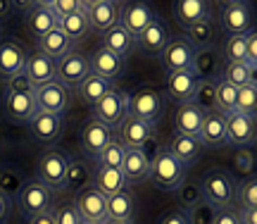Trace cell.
<instances>
[{
    "label": "cell",
    "instance_id": "f907efd6",
    "mask_svg": "<svg viewBox=\"0 0 257 224\" xmlns=\"http://www.w3.org/2000/svg\"><path fill=\"white\" fill-rule=\"evenodd\" d=\"M46 8L53 10V15H55L57 19H62V17L74 15L76 10L81 8V0H48Z\"/></svg>",
    "mask_w": 257,
    "mask_h": 224
},
{
    "label": "cell",
    "instance_id": "ee69618b",
    "mask_svg": "<svg viewBox=\"0 0 257 224\" xmlns=\"http://www.w3.org/2000/svg\"><path fill=\"white\" fill-rule=\"evenodd\" d=\"M121 162H124V146H121L117 139H112L110 143L100 150V155L95 158V165H98V167L121 169Z\"/></svg>",
    "mask_w": 257,
    "mask_h": 224
},
{
    "label": "cell",
    "instance_id": "7402d4cb",
    "mask_svg": "<svg viewBox=\"0 0 257 224\" xmlns=\"http://www.w3.org/2000/svg\"><path fill=\"white\" fill-rule=\"evenodd\" d=\"M24 62H27V50L17 38H5L0 41V76L12 79L24 72Z\"/></svg>",
    "mask_w": 257,
    "mask_h": 224
},
{
    "label": "cell",
    "instance_id": "ba28073f",
    "mask_svg": "<svg viewBox=\"0 0 257 224\" xmlns=\"http://www.w3.org/2000/svg\"><path fill=\"white\" fill-rule=\"evenodd\" d=\"M93 120L105 124L107 129L117 131L121 127V122L126 120V93L114 86L100 103L93 105Z\"/></svg>",
    "mask_w": 257,
    "mask_h": 224
},
{
    "label": "cell",
    "instance_id": "681fc988",
    "mask_svg": "<svg viewBox=\"0 0 257 224\" xmlns=\"http://www.w3.org/2000/svg\"><path fill=\"white\" fill-rule=\"evenodd\" d=\"M53 215H55V224H81V215H79V210L76 205L72 203H62V205H57L53 210Z\"/></svg>",
    "mask_w": 257,
    "mask_h": 224
},
{
    "label": "cell",
    "instance_id": "d590c367",
    "mask_svg": "<svg viewBox=\"0 0 257 224\" xmlns=\"http://www.w3.org/2000/svg\"><path fill=\"white\" fill-rule=\"evenodd\" d=\"M102 48H107L110 53L114 55H119L126 60V55H131L134 50H136V38L128 34L126 29H121L119 24L117 27H112L105 36H102Z\"/></svg>",
    "mask_w": 257,
    "mask_h": 224
},
{
    "label": "cell",
    "instance_id": "b9f144b4",
    "mask_svg": "<svg viewBox=\"0 0 257 224\" xmlns=\"http://www.w3.org/2000/svg\"><path fill=\"white\" fill-rule=\"evenodd\" d=\"M176 198H179V205L181 210H191L198 203H202V191H200V181L198 179H188L186 177L181 181V186L176 188Z\"/></svg>",
    "mask_w": 257,
    "mask_h": 224
},
{
    "label": "cell",
    "instance_id": "52a82bcc",
    "mask_svg": "<svg viewBox=\"0 0 257 224\" xmlns=\"http://www.w3.org/2000/svg\"><path fill=\"white\" fill-rule=\"evenodd\" d=\"M91 74V67H88V55L81 50H69L64 57H60L55 62V81L62 84L69 93L79 88L86 76Z\"/></svg>",
    "mask_w": 257,
    "mask_h": 224
},
{
    "label": "cell",
    "instance_id": "484cf974",
    "mask_svg": "<svg viewBox=\"0 0 257 224\" xmlns=\"http://www.w3.org/2000/svg\"><path fill=\"white\" fill-rule=\"evenodd\" d=\"M24 74L27 79L34 84V88L48 84V81H55V60L46 57L43 53H27V62H24Z\"/></svg>",
    "mask_w": 257,
    "mask_h": 224
},
{
    "label": "cell",
    "instance_id": "94428289",
    "mask_svg": "<svg viewBox=\"0 0 257 224\" xmlns=\"http://www.w3.org/2000/svg\"><path fill=\"white\" fill-rule=\"evenodd\" d=\"M81 224H95V222H86V219H83V222Z\"/></svg>",
    "mask_w": 257,
    "mask_h": 224
},
{
    "label": "cell",
    "instance_id": "74e56055",
    "mask_svg": "<svg viewBox=\"0 0 257 224\" xmlns=\"http://www.w3.org/2000/svg\"><path fill=\"white\" fill-rule=\"evenodd\" d=\"M219 81V79H217ZM217 81L214 79H202L198 81L195 91H193L191 103L202 112H212L217 110Z\"/></svg>",
    "mask_w": 257,
    "mask_h": 224
},
{
    "label": "cell",
    "instance_id": "4dcf8cb0",
    "mask_svg": "<svg viewBox=\"0 0 257 224\" xmlns=\"http://www.w3.org/2000/svg\"><path fill=\"white\" fill-rule=\"evenodd\" d=\"M202 117H205V112L198 110L193 103L176 105V112H174V134H184V136H193V139H198Z\"/></svg>",
    "mask_w": 257,
    "mask_h": 224
},
{
    "label": "cell",
    "instance_id": "d4e9b609",
    "mask_svg": "<svg viewBox=\"0 0 257 224\" xmlns=\"http://www.w3.org/2000/svg\"><path fill=\"white\" fill-rule=\"evenodd\" d=\"M167 41H169V29H167V24L162 19L155 17L136 36V48H141L148 55H160L162 48L167 46Z\"/></svg>",
    "mask_w": 257,
    "mask_h": 224
},
{
    "label": "cell",
    "instance_id": "f35d334b",
    "mask_svg": "<svg viewBox=\"0 0 257 224\" xmlns=\"http://www.w3.org/2000/svg\"><path fill=\"white\" fill-rule=\"evenodd\" d=\"M255 72L257 69L248 67L245 62H233V65H224L219 79L229 81V84L236 86V88H243V86H248V84H257Z\"/></svg>",
    "mask_w": 257,
    "mask_h": 224
},
{
    "label": "cell",
    "instance_id": "5b68a950",
    "mask_svg": "<svg viewBox=\"0 0 257 224\" xmlns=\"http://www.w3.org/2000/svg\"><path fill=\"white\" fill-rule=\"evenodd\" d=\"M219 22H221V31L226 36H245L250 31H255V10H252V3H243V0L221 3Z\"/></svg>",
    "mask_w": 257,
    "mask_h": 224
},
{
    "label": "cell",
    "instance_id": "4316f807",
    "mask_svg": "<svg viewBox=\"0 0 257 224\" xmlns=\"http://www.w3.org/2000/svg\"><path fill=\"white\" fill-rule=\"evenodd\" d=\"M62 124H64V120L60 115L36 112L34 120L29 122L27 127L38 143H55V141L60 139V134H62Z\"/></svg>",
    "mask_w": 257,
    "mask_h": 224
},
{
    "label": "cell",
    "instance_id": "c3c4849f",
    "mask_svg": "<svg viewBox=\"0 0 257 224\" xmlns=\"http://www.w3.org/2000/svg\"><path fill=\"white\" fill-rule=\"evenodd\" d=\"M233 165H236V172L240 177H252L255 172V150L252 148H238V153L233 155Z\"/></svg>",
    "mask_w": 257,
    "mask_h": 224
},
{
    "label": "cell",
    "instance_id": "83f0119b",
    "mask_svg": "<svg viewBox=\"0 0 257 224\" xmlns=\"http://www.w3.org/2000/svg\"><path fill=\"white\" fill-rule=\"evenodd\" d=\"M165 148L169 150L186 169L191 167V165H195V162L202 158V153H205V148L200 146V141L193 139V136H184V134H174Z\"/></svg>",
    "mask_w": 257,
    "mask_h": 224
},
{
    "label": "cell",
    "instance_id": "60d3db41",
    "mask_svg": "<svg viewBox=\"0 0 257 224\" xmlns=\"http://www.w3.org/2000/svg\"><path fill=\"white\" fill-rule=\"evenodd\" d=\"M184 36L191 41L195 50H200V48H210L212 41H214V27H212V19H202V22H198V24L188 27Z\"/></svg>",
    "mask_w": 257,
    "mask_h": 224
},
{
    "label": "cell",
    "instance_id": "8d00e7d4",
    "mask_svg": "<svg viewBox=\"0 0 257 224\" xmlns=\"http://www.w3.org/2000/svg\"><path fill=\"white\" fill-rule=\"evenodd\" d=\"M57 29H60V31H62V34L69 38L72 43L81 41V38L91 31V27H88V17H86L83 8H79L74 15H69V17L60 19V22H57Z\"/></svg>",
    "mask_w": 257,
    "mask_h": 224
},
{
    "label": "cell",
    "instance_id": "d6a6232c",
    "mask_svg": "<svg viewBox=\"0 0 257 224\" xmlns=\"http://www.w3.org/2000/svg\"><path fill=\"white\" fill-rule=\"evenodd\" d=\"M36 50L57 62V60H60V57H64L69 50H74V43L64 36L60 29H53V31H48L43 38H38V41H36Z\"/></svg>",
    "mask_w": 257,
    "mask_h": 224
},
{
    "label": "cell",
    "instance_id": "836d02e7",
    "mask_svg": "<svg viewBox=\"0 0 257 224\" xmlns=\"http://www.w3.org/2000/svg\"><path fill=\"white\" fill-rule=\"evenodd\" d=\"M93 186L98 188L105 198H110L114 193L124 191V188H128L124 177H121V169L98 167V165H95V172H93Z\"/></svg>",
    "mask_w": 257,
    "mask_h": 224
},
{
    "label": "cell",
    "instance_id": "816d5d0a",
    "mask_svg": "<svg viewBox=\"0 0 257 224\" xmlns=\"http://www.w3.org/2000/svg\"><path fill=\"white\" fill-rule=\"evenodd\" d=\"M157 224H191V222H188L186 210L174 207V210H169V212H165V215L160 217V222H157Z\"/></svg>",
    "mask_w": 257,
    "mask_h": 224
},
{
    "label": "cell",
    "instance_id": "f1b7e54d",
    "mask_svg": "<svg viewBox=\"0 0 257 224\" xmlns=\"http://www.w3.org/2000/svg\"><path fill=\"white\" fill-rule=\"evenodd\" d=\"M93 165L88 158H69L67 160V172H64V188L79 193L81 188L93 184Z\"/></svg>",
    "mask_w": 257,
    "mask_h": 224
},
{
    "label": "cell",
    "instance_id": "ab89813d",
    "mask_svg": "<svg viewBox=\"0 0 257 224\" xmlns=\"http://www.w3.org/2000/svg\"><path fill=\"white\" fill-rule=\"evenodd\" d=\"M233 207H238V210H257V179L255 177H245L236 184Z\"/></svg>",
    "mask_w": 257,
    "mask_h": 224
},
{
    "label": "cell",
    "instance_id": "db71d44e",
    "mask_svg": "<svg viewBox=\"0 0 257 224\" xmlns=\"http://www.w3.org/2000/svg\"><path fill=\"white\" fill-rule=\"evenodd\" d=\"M214 224H240L238 210H236V207L219 210V212H217V217H214Z\"/></svg>",
    "mask_w": 257,
    "mask_h": 224
},
{
    "label": "cell",
    "instance_id": "44dd1931",
    "mask_svg": "<svg viewBox=\"0 0 257 224\" xmlns=\"http://www.w3.org/2000/svg\"><path fill=\"white\" fill-rule=\"evenodd\" d=\"M155 17L157 12L148 3H126L119 12V27L126 29L128 34L136 38Z\"/></svg>",
    "mask_w": 257,
    "mask_h": 224
},
{
    "label": "cell",
    "instance_id": "7bdbcfd3",
    "mask_svg": "<svg viewBox=\"0 0 257 224\" xmlns=\"http://www.w3.org/2000/svg\"><path fill=\"white\" fill-rule=\"evenodd\" d=\"M245 36H248V34H245ZM245 36H226L224 46L219 48L224 65L245 62Z\"/></svg>",
    "mask_w": 257,
    "mask_h": 224
},
{
    "label": "cell",
    "instance_id": "7c38bea8",
    "mask_svg": "<svg viewBox=\"0 0 257 224\" xmlns=\"http://www.w3.org/2000/svg\"><path fill=\"white\" fill-rule=\"evenodd\" d=\"M34 98H36L38 112H48V115H60L69 110V100L72 93L57 81H48V84L34 88Z\"/></svg>",
    "mask_w": 257,
    "mask_h": 224
},
{
    "label": "cell",
    "instance_id": "680465c9",
    "mask_svg": "<svg viewBox=\"0 0 257 224\" xmlns=\"http://www.w3.org/2000/svg\"><path fill=\"white\" fill-rule=\"evenodd\" d=\"M15 10V3L12 0H0V19H5L8 15H12Z\"/></svg>",
    "mask_w": 257,
    "mask_h": 224
},
{
    "label": "cell",
    "instance_id": "30bf717a",
    "mask_svg": "<svg viewBox=\"0 0 257 224\" xmlns=\"http://www.w3.org/2000/svg\"><path fill=\"white\" fill-rule=\"evenodd\" d=\"M195 48L186 36H169L167 46L160 53V62L165 67L167 74L172 72H181V69H191Z\"/></svg>",
    "mask_w": 257,
    "mask_h": 224
},
{
    "label": "cell",
    "instance_id": "8fae6325",
    "mask_svg": "<svg viewBox=\"0 0 257 224\" xmlns=\"http://www.w3.org/2000/svg\"><path fill=\"white\" fill-rule=\"evenodd\" d=\"M3 110L12 124H24L34 120V115L38 112L34 91H5L3 93Z\"/></svg>",
    "mask_w": 257,
    "mask_h": 224
},
{
    "label": "cell",
    "instance_id": "8992f818",
    "mask_svg": "<svg viewBox=\"0 0 257 224\" xmlns=\"http://www.w3.org/2000/svg\"><path fill=\"white\" fill-rule=\"evenodd\" d=\"M67 160L69 155L60 148H46L36 160V177L41 184H46L50 191H62L64 188V172H67Z\"/></svg>",
    "mask_w": 257,
    "mask_h": 224
},
{
    "label": "cell",
    "instance_id": "f5cc1de1",
    "mask_svg": "<svg viewBox=\"0 0 257 224\" xmlns=\"http://www.w3.org/2000/svg\"><path fill=\"white\" fill-rule=\"evenodd\" d=\"M5 91H34V84H31L27 79V74L22 72V74L8 79V88H5Z\"/></svg>",
    "mask_w": 257,
    "mask_h": 224
},
{
    "label": "cell",
    "instance_id": "e0dca14e",
    "mask_svg": "<svg viewBox=\"0 0 257 224\" xmlns=\"http://www.w3.org/2000/svg\"><path fill=\"white\" fill-rule=\"evenodd\" d=\"M88 67H91V74H98L102 79H107V81H117L126 69V60L110 53L107 48L98 46L88 55Z\"/></svg>",
    "mask_w": 257,
    "mask_h": 224
},
{
    "label": "cell",
    "instance_id": "91938a15",
    "mask_svg": "<svg viewBox=\"0 0 257 224\" xmlns=\"http://www.w3.org/2000/svg\"><path fill=\"white\" fill-rule=\"evenodd\" d=\"M105 224H134V222H114V219H107Z\"/></svg>",
    "mask_w": 257,
    "mask_h": 224
},
{
    "label": "cell",
    "instance_id": "ac0fdd59",
    "mask_svg": "<svg viewBox=\"0 0 257 224\" xmlns=\"http://www.w3.org/2000/svg\"><path fill=\"white\" fill-rule=\"evenodd\" d=\"M198 76L193 74V69H181V72H172L167 74V86L162 98L165 100H172V103L181 105V103H191L193 91L198 86Z\"/></svg>",
    "mask_w": 257,
    "mask_h": 224
},
{
    "label": "cell",
    "instance_id": "ffe728a7",
    "mask_svg": "<svg viewBox=\"0 0 257 224\" xmlns=\"http://www.w3.org/2000/svg\"><path fill=\"white\" fill-rule=\"evenodd\" d=\"M198 141H200L202 148H221V146H226V115H221L217 110L205 112Z\"/></svg>",
    "mask_w": 257,
    "mask_h": 224
},
{
    "label": "cell",
    "instance_id": "277c9868",
    "mask_svg": "<svg viewBox=\"0 0 257 224\" xmlns=\"http://www.w3.org/2000/svg\"><path fill=\"white\" fill-rule=\"evenodd\" d=\"M17 207L27 219L53 212L55 210V191H50L38 179H29L27 184L17 191Z\"/></svg>",
    "mask_w": 257,
    "mask_h": 224
},
{
    "label": "cell",
    "instance_id": "603a6c76",
    "mask_svg": "<svg viewBox=\"0 0 257 224\" xmlns=\"http://www.w3.org/2000/svg\"><path fill=\"white\" fill-rule=\"evenodd\" d=\"M191 69L193 74L198 76V79H219L221 76V69H224V60H221V53L219 48H200V50H195V55H193V62H191Z\"/></svg>",
    "mask_w": 257,
    "mask_h": 224
},
{
    "label": "cell",
    "instance_id": "9c48e42d",
    "mask_svg": "<svg viewBox=\"0 0 257 224\" xmlns=\"http://www.w3.org/2000/svg\"><path fill=\"white\" fill-rule=\"evenodd\" d=\"M83 12L88 17V27L95 34H107L112 27L119 24V12H121V3L114 0H98V3H81Z\"/></svg>",
    "mask_w": 257,
    "mask_h": 224
},
{
    "label": "cell",
    "instance_id": "1f68e13d",
    "mask_svg": "<svg viewBox=\"0 0 257 224\" xmlns=\"http://www.w3.org/2000/svg\"><path fill=\"white\" fill-rule=\"evenodd\" d=\"M112 88H114V81H107V79H102V76H98V74H88L81 84H79L76 95H79L81 103H86V105H91L93 107L95 103H100Z\"/></svg>",
    "mask_w": 257,
    "mask_h": 224
},
{
    "label": "cell",
    "instance_id": "7a4b0ae2",
    "mask_svg": "<svg viewBox=\"0 0 257 224\" xmlns=\"http://www.w3.org/2000/svg\"><path fill=\"white\" fill-rule=\"evenodd\" d=\"M188 177V169L169 153L167 148H160L155 155H150V181L160 191H176L181 186V181Z\"/></svg>",
    "mask_w": 257,
    "mask_h": 224
},
{
    "label": "cell",
    "instance_id": "d6986e66",
    "mask_svg": "<svg viewBox=\"0 0 257 224\" xmlns=\"http://www.w3.org/2000/svg\"><path fill=\"white\" fill-rule=\"evenodd\" d=\"M121 177L126 181V186H136V184L148 181V177H150V155H148V150L124 148Z\"/></svg>",
    "mask_w": 257,
    "mask_h": 224
},
{
    "label": "cell",
    "instance_id": "f546056e",
    "mask_svg": "<svg viewBox=\"0 0 257 224\" xmlns=\"http://www.w3.org/2000/svg\"><path fill=\"white\" fill-rule=\"evenodd\" d=\"M57 22L60 19L53 15V10L46 8V3H34V8L27 12V29L31 38H43L48 31L57 29Z\"/></svg>",
    "mask_w": 257,
    "mask_h": 224
},
{
    "label": "cell",
    "instance_id": "3957f363",
    "mask_svg": "<svg viewBox=\"0 0 257 224\" xmlns=\"http://www.w3.org/2000/svg\"><path fill=\"white\" fill-rule=\"evenodd\" d=\"M165 112V98L160 91L150 86H141L136 91L126 93V117H134L138 122H146L155 127Z\"/></svg>",
    "mask_w": 257,
    "mask_h": 224
},
{
    "label": "cell",
    "instance_id": "f6af8a7d",
    "mask_svg": "<svg viewBox=\"0 0 257 224\" xmlns=\"http://www.w3.org/2000/svg\"><path fill=\"white\" fill-rule=\"evenodd\" d=\"M236 95H238V88L219 79L217 81V112H221V115L236 112Z\"/></svg>",
    "mask_w": 257,
    "mask_h": 224
},
{
    "label": "cell",
    "instance_id": "6da1fadb",
    "mask_svg": "<svg viewBox=\"0 0 257 224\" xmlns=\"http://www.w3.org/2000/svg\"><path fill=\"white\" fill-rule=\"evenodd\" d=\"M200 191L202 200L210 203L217 210H226L233 207V198H236V179L229 169L224 167H212L207 169L200 179Z\"/></svg>",
    "mask_w": 257,
    "mask_h": 224
},
{
    "label": "cell",
    "instance_id": "11a10c76",
    "mask_svg": "<svg viewBox=\"0 0 257 224\" xmlns=\"http://www.w3.org/2000/svg\"><path fill=\"white\" fill-rule=\"evenodd\" d=\"M10 217V198L0 191V224H5Z\"/></svg>",
    "mask_w": 257,
    "mask_h": 224
},
{
    "label": "cell",
    "instance_id": "cb8c5ba5",
    "mask_svg": "<svg viewBox=\"0 0 257 224\" xmlns=\"http://www.w3.org/2000/svg\"><path fill=\"white\" fill-rule=\"evenodd\" d=\"M174 19L184 29L198 24L202 19H212V3L207 0H176L172 5Z\"/></svg>",
    "mask_w": 257,
    "mask_h": 224
},
{
    "label": "cell",
    "instance_id": "7dc6e473",
    "mask_svg": "<svg viewBox=\"0 0 257 224\" xmlns=\"http://www.w3.org/2000/svg\"><path fill=\"white\" fill-rule=\"evenodd\" d=\"M217 207H212L210 203H198L195 207L191 210H186V215H188V222L191 224H214V217H217Z\"/></svg>",
    "mask_w": 257,
    "mask_h": 224
},
{
    "label": "cell",
    "instance_id": "9a60e30c",
    "mask_svg": "<svg viewBox=\"0 0 257 224\" xmlns=\"http://www.w3.org/2000/svg\"><path fill=\"white\" fill-rule=\"evenodd\" d=\"M117 131H119V136H114V139L119 141L124 148L131 150H146L155 141V127H150L146 122H138L134 117H126Z\"/></svg>",
    "mask_w": 257,
    "mask_h": 224
},
{
    "label": "cell",
    "instance_id": "4fadbf2b",
    "mask_svg": "<svg viewBox=\"0 0 257 224\" xmlns=\"http://www.w3.org/2000/svg\"><path fill=\"white\" fill-rule=\"evenodd\" d=\"M74 205H76V210H79L81 219H86V222H95V224L107 222V198L102 196L93 184L91 186H86V188H81V191L76 193Z\"/></svg>",
    "mask_w": 257,
    "mask_h": 224
},
{
    "label": "cell",
    "instance_id": "bcb514c9",
    "mask_svg": "<svg viewBox=\"0 0 257 224\" xmlns=\"http://www.w3.org/2000/svg\"><path fill=\"white\" fill-rule=\"evenodd\" d=\"M236 112L245 115V117H255L257 112V84H248L238 88L236 95Z\"/></svg>",
    "mask_w": 257,
    "mask_h": 224
},
{
    "label": "cell",
    "instance_id": "2e32d148",
    "mask_svg": "<svg viewBox=\"0 0 257 224\" xmlns=\"http://www.w3.org/2000/svg\"><path fill=\"white\" fill-rule=\"evenodd\" d=\"M114 139V131L107 129L105 124H100L98 120H88L83 124L81 136H79V143H81V153L88 160H95L100 155V150Z\"/></svg>",
    "mask_w": 257,
    "mask_h": 224
},
{
    "label": "cell",
    "instance_id": "5bb4252c",
    "mask_svg": "<svg viewBox=\"0 0 257 224\" xmlns=\"http://www.w3.org/2000/svg\"><path fill=\"white\" fill-rule=\"evenodd\" d=\"M257 136L255 117H245L238 112L226 115V146L236 148H252Z\"/></svg>",
    "mask_w": 257,
    "mask_h": 224
},
{
    "label": "cell",
    "instance_id": "e575fe53",
    "mask_svg": "<svg viewBox=\"0 0 257 224\" xmlns=\"http://www.w3.org/2000/svg\"><path fill=\"white\" fill-rule=\"evenodd\" d=\"M134 210H136V200H134V193L128 188H124V191L107 198V219H114V222H134Z\"/></svg>",
    "mask_w": 257,
    "mask_h": 224
},
{
    "label": "cell",
    "instance_id": "6f0895ef",
    "mask_svg": "<svg viewBox=\"0 0 257 224\" xmlns=\"http://www.w3.org/2000/svg\"><path fill=\"white\" fill-rule=\"evenodd\" d=\"M27 224H55V215L53 212H46V215H38L27 219Z\"/></svg>",
    "mask_w": 257,
    "mask_h": 224
},
{
    "label": "cell",
    "instance_id": "9f6ffc18",
    "mask_svg": "<svg viewBox=\"0 0 257 224\" xmlns=\"http://www.w3.org/2000/svg\"><path fill=\"white\" fill-rule=\"evenodd\" d=\"M238 217H240V224H257V210H238Z\"/></svg>",
    "mask_w": 257,
    "mask_h": 224
}]
</instances>
